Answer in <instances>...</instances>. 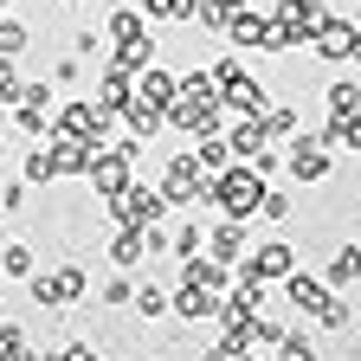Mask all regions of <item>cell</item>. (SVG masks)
<instances>
[{
	"label": "cell",
	"instance_id": "obj_1",
	"mask_svg": "<svg viewBox=\"0 0 361 361\" xmlns=\"http://www.w3.org/2000/svg\"><path fill=\"white\" fill-rule=\"evenodd\" d=\"M258 194L264 180L252 174V161H226L207 174V207H219V219H258Z\"/></svg>",
	"mask_w": 361,
	"mask_h": 361
},
{
	"label": "cell",
	"instance_id": "obj_2",
	"mask_svg": "<svg viewBox=\"0 0 361 361\" xmlns=\"http://www.w3.org/2000/svg\"><path fill=\"white\" fill-rule=\"evenodd\" d=\"M161 200H168V213H200L207 207V168L194 161V149H174L168 161H161Z\"/></svg>",
	"mask_w": 361,
	"mask_h": 361
},
{
	"label": "cell",
	"instance_id": "obj_3",
	"mask_svg": "<svg viewBox=\"0 0 361 361\" xmlns=\"http://www.w3.org/2000/svg\"><path fill=\"white\" fill-rule=\"evenodd\" d=\"M45 135H65V142H110L116 135V110H104V104H90V97H71V104H52V129Z\"/></svg>",
	"mask_w": 361,
	"mask_h": 361
},
{
	"label": "cell",
	"instance_id": "obj_4",
	"mask_svg": "<svg viewBox=\"0 0 361 361\" xmlns=\"http://www.w3.org/2000/svg\"><path fill=\"white\" fill-rule=\"evenodd\" d=\"M26 290H32L39 310H71V303H84L90 278H84V264H59V271H32Z\"/></svg>",
	"mask_w": 361,
	"mask_h": 361
},
{
	"label": "cell",
	"instance_id": "obj_5",
	"mask_svg": "<svg viewBox=\"0 0 361 361\" xmlns=\"http://www.w3.org/2000/svg\"><path fill=\"white\" fill-rule=\"evenodd\" d=\"M104 213H110V226H155V219H168V200L149 180H129L116 200H104Z\"/></svg>",
	"mask_w": 361,
	"mask_h": 361
},
{
	"label": "cell",
	"instance_id": "obj_6",
	"mask_svg": "<svg viewBox=\"0 0 361 361\" xmlns=\"http://www.w3.org/2000/svg\"><path fill=\"white\" fill-rule=\"evenodd\" d=\"M303 258H297V245L290 239H264V245H252L239 264H233V278H258V284H278V278H290Z\"/></svg>",
	"mask_w": 361,
	"mask_h": 361
},
{
	"label": "cell",
	"instance_id": "obj_7",
	"mask_svg": "<svg viewBox=\"0 0 361 361\" xmlns=\"http://www.w3.org/2000/svg\"><path fill=\"white\" fill-rule=\"evenodd\" d=\"M84 180L97 188V200H116L129 180H135V161H129L116 142H97V149H90V161H84Z\"/></svg>",
	"mask_w": 361,
	"mask_h": 361
},
{
	"label": "cell",
	"instance_id": "obj_8",
	"mask_svg": "<svg viewBox=\"0 0 361 361\" xmlns=\"http://www.w3.org/2000/svg\"><path fill=\"white\" fill-rule=\"evenodd\" d=\"M303 45H310L323 65H355V59H361V26H355V20H323Z\"/></svg>",
	"mask_w": 361,
	"mask_h": 361
},
{
	"label": "cell",
	"instance_id": "obj_9",
	"mask_svg": "<svg viewBox=\"0 0 361 361\" xmlns=\"http://www.w3.org/2000/svg\"><path fill=\"white\" fill-rule=\"evenodd\" d=\"M168 129H180L194 142V135H213V129H226V104L219 97H174L168 104Z\"/></svg>",
	"mask_w": 361,
	"mask_h": 361
},
{
	"label": "cell",
	"instance_id": "obj_10",
	"mask_svg": "<svg viewBox=\"0 0 361 361\" xmlns=\"http://www.w3.org/2000/svg\"><path fill=\"white\" fill-rule=\"evenodd\" d=\"M290 155H284V168H290V180H303V188H316V180H329V168H336V155L316 142L310 129H297L290 142H284Z\"/></svg>",
	"mask_w": 361,
	"mask_h": 361
},
{
	"label": "cell",
	"instance_id": "obj_11",
	"mask_svg": "<svg viewBox=\"0 0 361 361\" xmlns=\"http://www.w3.org/2000/svg\"><path fill=\"white\" fill-rule=\"evenodd\" d=\"M219 297H226V290L174 284V290H168V316H174V323H188V329H200V323H213V316H219Z\"/></svg>",
	"mask_w": 361,
	"mask_h": 361
},
{
	"label": "cell",
	"instance_id": "obj_12",
	"mask_svg": "<svg viewBox=\"0 0 361 361\" xmlns=\"http://www.w3.org/2000/svg\"><path fill=\"white\" fill-rule=\"evenodd\" d=\"M213 264H226V271H233L245 252H252V219H219L213 226V233H207V245H200Z\"/></svg>",
	"mask_w": 361,
	"mask_h": 361
},
{
	"label": "cell",
	"instance_id": "obj_13",
	"mask_svg": "<svg viewBox=\"0 0 361 361\" xmlns=\"http://www.w3.org/2000/svg\"><path fill=\"white\" fill-rule=\"evenodd\" d=\"M271 20H278V26H284V32H290V39L303 45V39L316 32V26L329 20V7H323V0H278V7H271Z\"/></svg>",
	"mask_w": 361,
	"mask_h": 361
},
{
	"label": "cell",
	"instance_id": "obj_14",
	"mask_svg": "<svg viewBox=\"0 0 361 361\" xmlns=\"http://www.w3.org/2000/svg\"><path fill=\"white\" fill-rule=\"evenodd\" d=\"M278 284H284V303H290V310L303 316V323H310V316L323 310V297H329V284L316 278V271H303V264L290 271V278H278Z\"/></svg>",
	"mask_w": 361,
	"mask_h": 361
},
{
	"label": "cell",
	"instance_id": "obj_15",
	"mask_svg": "<svg viewBox=\"0 0 361 361\" xmlns=\"http://www.w3.org/2000/svg\"><path fill=\"white\" fill-rule=\"evenodd\" d=\"M116 123H123L129 135H142V142H155V135L168 129V110H155V104H142V97H135V90H129V104L116 110Z\"/></svg>",
	"mask_w": 361,
	"mask_h": 361
},
{
	"label": "cell",
	"instance_id": "obj_16",
	"mask_svg": "<svg viewBox=\"0 0 361 361\" xmlns=\"http://www.w3.org/2000/svg\"><path fill=\"white\" fill-rule=\"evenodd\" d=\"M219 104H226V116H258V110L271 104V90H264V84H258V78L245 71V78H239L233 90H226V97H219Z\"/></svg>",
	"mask_w": 361,
	"mask_h": 361
},
{
	"label": "cell",
	"instance_id": "obj_17",
	"mask_svg": "<svg viewBox=\"0 0 361 361\" xmlns=\"http://www.w3.org/2000/svg\"><path fill=\"white\" fill-rule=\"evenodd\" d=\"M104 252H110L116 271H135V264L149 258V252H142V226H110V245H104Z\"/></svg>",
	"mask_w": 361,
	"mask_h": 361
},
{
	"label": "cell",
	"instance_id": "obj_18",
	"mask_svg": "<svg viewBox=\"0 0 361 361\" xmlns=\"http://www.w3.org/2000/svg\"><path fill=\"white\" fill-rule=\"evenodd\" d=\"M135 97L155 104V110H168L174 104V71L168 65H142V71H135Z\"/></svg>",
	"mask_w": 361,
	"mask_h": 361
},
{
	"label": "cell",
	"instance_id": "obj_19",
	"mask_svg": "<svg viewBox=\"0 0 361 361\" xmlns=\"http://www.w3.org/2000/svg\"><path fill=\"white\" fill-rule=\"evenodd\" d=\"M310 323H316V329H329V336H355V303H348V290H329L323 310H316Z\"/></svg>",
	"mask_w": 361,
	"mask_h": 361
},
{
	"label": "cell",
	"instance_id": "obj_20",
	"mask_svg": "<svg viewBox=\"0 0 361 361\" xmlns=\"http://www.w3.org/2000/svg\"><path fill=\"white\" fill-rule=\"evenodd\" d=\"M129 90H135V78H129V71H116V65H104V71H97V84H90V104L123 110V104H129Z\"/></svg>",
	"mask_w": 361,
	"mask_h": 361
},
{
	"label": "cell",
	"instance_id": "obj_21",
	"mask_svg": "<svg viewBox=\"0 0 361 361\" xmlns=\"http://www.w3.org/2000/svg\"><path fill=\"white\" fill-rule=\"evenodd\" d=\"M323 284H329V290H355V284H361V245H355V239L336 245V258H329V271H323Z\"/></svg>",
	"mask_w": 361,
	"mask_h": 361
},
{
	"label": "cell",
	"instance_id": "obj_22",
	"mask_svg": "<svg viewBox=\"0 0 361 361\" xmlns=\"http://www.w3.org/2000/svg\"><path fill=\"white\" fill-rule=\"evenodd\" d=\"M174 264H180V284H207V290H226V284H233V271H226V264H213L207 252L174 258Z\"/></svg>",
	"mask_w": 361,
	"mask_h": 361
},
{
	"label": "cell",
	"instance_id": "obj_23",
	"mask_svg": "<svg viewBox=\"0 0 361 361\" xmlns=\"http://www.w3.org/2000/svg\"><path fill=\"white\" fill-rule=\"evenodd\" d=\"M258 32H264V13H252V0L245 7H233V20H226V45H233V52H258Z\"/></svg>",
	"mask_w": 361,
	"mask_h": 361
},
{
	"label": "cell",
	"instance_id": "obj_24",
	"mask_svg": "<svg viewBox=\"0 0 361 361\" xmlns=\"http://www.w3.org/2000/svg\"><path fill=\"white\" fill-rule=\"evenodd\" d=\"M129 39H149V20H142V7H116V13L104 20V45H129Z\"/></svg>",
	"mask_w": 361,
	"mask_h": 361
},
{
	"label": "cell",
	"instance_id": "obj_25",
	"mask_svg": "<svg viewBox=\"0 0 361 361\" xmlns=\"http://www.w3.org/2000/svg\"><path fill=\"white\" fill-rule=\"evenodd\" d=\"M271 361H323V348H316V336L303 329V323H284V336H278V355Z\"/></svg>",
	"mask_w": 361,
	"mask_h": 361
},
{
	"label": "cell",
	"instance_id": "obj_26",
	"mask_svg": "<svg viewBox=\"0 0 361 361\" xmlns=\"http://www.w3.org/2000/svg\"><path fill=\"white\" fill-rule=\"evenodd\" d=\"M149 26H194V0H135Z\"/></svg>",
	"mask_w": 361,
	"mask_h": 361
},
{
	"label": "cell",
	"instance_id": "obj_27",
	"mask_svg": "<svg viewBox=\"0 0 361 361\" xmlns=\"http://www.w3.org/2000/svg\"><path fill=\"white\" fill-rule=\"evenodd\" d=\"M104 65H116V71H142V65H155V39H129V45H110L104 52Z\"/></svg>",
	"mask_w": 361,
	"mask_h": 361
},
{
	"label": "cell",
	"instance_id": "obj_28",
	"mask_svg": "<svg viewBox=\"0 0 361 361\" xmlns=\"http://www.w3.org/2000/svg\"><path fill=\"white\" fill-rule=\"evenodd\" d=\"M207 245V233H200V213H180L174 219V233H168V258H194Z\"/></svg>",
	"mask_w": 361,
	"mask_h": 361
},
{
	"label": "cell",
	"instance_id": "obj_29",
	"mask_svg": "<svg viewBox=\"0 0 361 361\" xmlns=\"http://www.w3.org/2000/svg\"><path fill=\"white\" fill-rule=\"evenodd\" d=\"M226 149H233V161H252V155L264 149V129H258V116H239L233 129H226Z\"/></svg>",
	"mask_w": 361,
	"mask_h": 361
},
{
	"label": "cell",
	"instance_id": "obj_30",
	"mask_svg": "<svg viewBox=\"0 0 361 361\" xmlns=\"http://www.w3.org/2000/svg\"><path fill=\"white\" fill-rule=\"evenodd\" d=\"M258 129H264V142H290V135H297V110L290 104H264L258 110Z\"/></svg>",
	"mask_w": 361,
	"mask_h": 361
},
{
	"label": "cell",
	"instance_id": "obj_31",
	"mask_svg": "<svg viewBox=\"0 0 361 361\" xmlns=\"http://www.w3.org/2000/svg\"><path fill=\"white\" fill-rule=\"evenodd\" d=\"M32 271H39L32 245H20V239H7V245H0V278H32Z\"/></svg>",
	"mask_w": 361,
	"mask_h": 361
},
{
	"label": "cell",
	"instance_id": "obj_32",
	"mask_svg": "<svg viewBox=\"0 0 361 361\" xmlns=\"http://www.w3.org/2000/svg\"><path fill=\"white\" fill-rule=\"evenodd\" d=\"M129 310L142 316V323H161V316H168V290H161V284H135Z\"/></svg>",
	"mask_w": 361,
	"mask_h": 361
},
{
	"label": "cell",
	"instance_id": "obj_33",
	"mask_svg": "<svg viewBox=\"0 0 361 361\" xmlns=\"http://www.w3.org/2000/svg\"><path fill=\"white\" fill-rule=\"evenodd\" d=\"M194 161H200L207 174L233 161V149H226V129H213V135H194Z\"/></svg>",
	"mask_w": 361,
	"mask_h": 361
},
{
	"label": "cell",
	"instance_id": "obj_34",
	"mask_svg": "<svg viewBox=\"0 0 361 361\" xmlns=\"http://www.w3.org/2000/svg\"><path fill=\"white\" fill-rule=\"evenodd\" d=\"M323 104H329V116H355V110H361V84H355V78H336V84L323 90Z\"/></svg>",
	"mask_w": 361,
	"mask_h": 361
},
{
	"label": "cell",
	"instance_id": "obj_35",
	"mask_svg": "<svg viewBox=\"0 0 361 361\" xmlns=\"http://www.w3.org/2000/svg\"><path fill=\"white\" fill-rule=\"evenodd\" d=\"M233 7H245V0H194V26H207V32H226Z\"/></svg>",
	"mask_w": 361,
	"mask_h": 361
},
{
	"label": "cell",
	"instance_id": "obj_36",
	"mask_svg": "<svg viewBox=\"0 0 361 361\" xmlns=\"http://www.w3.org/2000/svg\"><path fill=\"white\" fill-rule=\"evenodd\" d=\"M0 361H39V348L26 342L20 323H0Z\"/></svg>",
	"mask_w": 361,
	"mask_h": 361
},
{
	"label": "cell",
	"instance_id": "obj_37",
	"mask_svg": "<svg viewBox=\"0 0 361 361\" xmlns=\"http://www.w3.org/2000/svg\"><path fill=\"white\" fill-rule=\"evenodd\" d=\"M258 52H264V59H284V52H297V39H290V32L278 26V20L264 13V32H258Z\"/></svg>",
	"mask_w": 361,
	"mask_h": 361
},
{
	"label": "cell",
	"instance_id": "obj_38",
	"mask_svg": "<svg viewBox=\"0 0 361 361\" xmlns=\"http://www.w3.org/2000/svg\"><path fill=\"white\" fill-rule=\"evenodd\" d=\"M26 45H32V26L26 20H0V59H20Z\"/></svg>",
	"mask_w": 361,
	"mask_h": 361
},
{
	"label": "cell",
	"instance_id": "obj_39",
	"mask_svg": "<svg viewBox=\"0 0 361 361\" xmlns=\"http://www.w3.org/2000/svg\"><path fill=\"white\" fill-rule=\"evenodd\" d=\"M207 78L219 84V97H226V90L245 78V59H239V52H226V59H213V65H207Z\"/></svg>",
	"mask_w": 361,
	"mask_h": 361
},
{
	"label": "cell",
	"instance_id": "obj_40",
	"mask_svg": "<svg viewBox=\"0 0 361 361\" xmlns=\"http://www.w3.org/2000/svg\"><path fill=\"white\" fill-rule=\"evenodd\" d=\"M258 219H271V226H278V219H290V194L264 180V194H258Z\"/></svg>",
	"mask_w": 361,
	"mask_h": 361
},
{
	"label": "cell",
	"instance_id": "obj_41",
	"mask_svg": "<svg viewBox=\"0 0 361 361\" xmlns=\"http://www.w3.org/2000/svg\"><path fill=\"white\" fill-rule=\"evenodd\" d=\"M71 52H78V59H104L110 45H104V32H97V26H78V32H71Z\"/></svg>",
	"mask_w": 361,
	"mask_h": 361
},
{
	"label": "cell",
	"instance_id": "obj_42",
	"mask_svg": "<svg viewBox=\"0 0 361 361\" xmlns=\"http://www.w3.org/2000/svg\"><path fill=\"white\" fill-rule=\"evenodd\" d=\"M97 297H104V310H129V297H135V284H129V271H116V278H110V284H104Z\"/></svg>",
	"mask_w": 361,
	"mask_h": 361
},
{
	"label": "cell",
	"instance_id": "obj_43",
	"mask_svg": "<svg viewBox=\"0 0 361 361\" xmlns=\"http://www.w3.org/2000/svg\"><path fill=\"white\" fill-rule=\"evenodd\" d=\"M78 78H84V59H59V65H52V84H59V90H71Z\"/></svg>",
	"mask_w": 361,
	"mask_h": 361
},
{
	"label": "cell",
	"instance_id": "obj_44",
	"mask_svg": "<svg viewBox=\"0 0 361 361\" xmlns=\"http://www.w3.org/2000/svg\"><path fill=\"white\" fill-rule=\"evenodd\" d=\"M342 155H361V110L342 116Z\"/></svg>",
	"mask_w": 361,
	"mask_h": 361
},
{
	"label": "cell",
	"instance_id": "obj_45",
	"mask_svg": "<svg viewBox=\"0 0 361 361\" xmlns=\"http://www.w3.org/2000/svg\"><path fill=\"white\" fill-rule=\"evenodd\" d=\"M26 207V180H7V188H0V213H20Z\"/></svg>",
	"mask_w": 361,
	"mask_h": 361
},
{
	"label": "cell",
	"instance_id": "obj_46",
	"mask_svg": "<svg viewBox=\"0 0 361 361\" xmlns=\"http://www.w3.org/2000/svg\"><path fill=\"white\" fill-rule=\"evenodd\" d=\"M226 361H264V355L258 348H239V355H226Z\"/></svg>",
	"mask_w": 361,
	"mask_h": 361
},
{
	"label": "cell",
	"instance_id": "obj_47",
	"mask_svg": "<svg viewBox=\"0 0 361 361\" xmlns=\"http://www.w3.org/2000/svg\"><path fill=\"white\" fill-rule=\"evenodd\" d=\"M0 245H7V213H0Z\"/></svg>",
	"mask_w": 361,
	"mask_h": 361
},
{
	"label": "cell",
	"instance_id": "obj_48",
	"mask_svg": "<svg viewBox=\"0 0 361 361\" xmlns=\"http://www.w3.org/2000/svg\"><path fill=\"white\" fill-rule=\"evenodd\" d=\"M0 168H7V142H0Z\"/></svg>",
	"mask_w": 361,
	"mask_h": 361
},
{
	"label": "cell",
	"instance_id": "obj_49",
	"mask_svg": "<svg viewBox=\"0 0 361 361\" xmlns=\"http://www.w3.org/2000/svg\"><path fill=\"white\" fill-rule=\"evenodd\" d=\"M355 84H361V59H355Z\"/></svg>",
	"mask_w": 361,
	"mask_h": 361
},
{
	"label": "cell",
	"instance_id": "obj_50",
	"mask_svg": "<svg viewBox=\"0 0 361 361\" xmlns=\"http://www.w3.org/2000/svg\"><path fill=\"white\" fill-rule=\"evenodd\" d=\"M0 297H7V278H0Z\"/></svg>",
	"mask_w": 361,
	"mask_h": 361
},
{
	"label": "cell",
	"instance_id": "obj_51",
	"mask_svg": "<svg viewBox=\"0 0 361 361\" xmlns=\"http://www.w3.org/2000/svg\"><path fill=\"white\" fill-rule=\"evenodd\" d=\"M0 7H13V0H0Z\"/></svg>",
	"mask_w": 361,
	"mask_h": 361
},
{
	"label": "cell",
	"instance_id": "obj_52",
	"mask_svg": "<svg viewBox=\"0 0 361 361\" xmlns=\"http://www.w3.org/2000/svg\"><path fill=\"white\" fill-rule=\"evenodd\" d=\"M90 361H97V355H90Z\"/></svg>",
	"mask_w": 361,
	"mask_h": 361
},
{
	"label": "cell",
	"instance_id": "obj_53",
	"mask_svg": "<svg viewBox=\"0 0 361 361\" xmlns=\"http://www.w3.org/2000/svg\"><path fill=\"white\" fill-rule=\"evenodd\" d=\"M264 361H271V355H264Z\"/></svg>",
	"mask_w": 361,
	"mask_h": 361
}]
</instances>
